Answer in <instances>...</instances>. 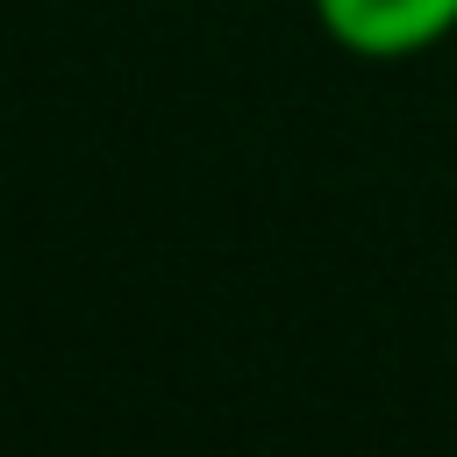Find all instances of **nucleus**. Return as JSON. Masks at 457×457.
Here are the masks:
<instances>
[{"instance_id":"nucleus-1","label":"nucleus","mask_w":457,"mask_h":457,"mask_svg":"<svg viewBox=\"0 0 457 457\" xmlns=\"http://www.w3.org/2000/svg\"><path fill=\"white\" fill-rule=\"evenodd\" d=\"M314 29L364 64H407L457 36V0H307Z\"/></svg>"}]
</instances>
